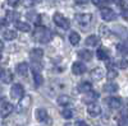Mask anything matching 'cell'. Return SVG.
Masks as SVG:
<instances>
[{
	"instance_id": "1",
	"label": "cell",
	"mask_w": 128,
	"mask_h": 126,
	"mask_svg": "<svg viewBox=\"0 0 128 126\" xmlns=\"http://www.w3.org/2000/svg\"><path fill=\"white\" fill-rule=\"evenodd\" d=\"M34 38L37 42H41V43H48V42H50L51 38H52V33L46 27L38 26V27H36L35 32H34Z\"/></svg>"
},
{
	"instance_id": "2",
	"label": "cell",
	"mask_w": 128,
	"mask_h": 126,
	"mask_svg": "<svg viewBox=\"0 0 128 126\" xmlns=\"http://www.w3.org/2000/svg\"><path fill=\"white\" fill-rule=\"evenodd\" d=\"M76 22H77V24H78L83 31H86V29L91 26L92 14H77V15H76Z\"/></svg>"
},
{
	"instance_id": "3",
	"label": "cell",
	"mask_w": 128,
	"mask_h": 126,
	"mask_svg": "<svg viewBox=\"0 0 128 126\" xmlns=\"http://www.w3.org/2000/svg\"><path fill=\"white\" fill-rule=\"evenodd\" d=\"M52 20H54V23H55L58 27H60V28H63V29H68L69 26H70L69 20L64 17L63 14H60V13H55L54 17H52Z\"/></svg>"
},
{
	"instance_id": "4",
	"label": "cell",
	"mask_w": 128,
	"mask_h": 126,
	"mask_svg": "<svg viewBox=\"0 0 128 126\" xmlns=\"http://www.w3.org/2000/svg\"><path fill=\"white\" fill-rule=\"evenodd\" d=\"M24 89L20 84H13V87L10 88V97L13 99H19L20 97H23Z\"/></svg>"
},
{
	"instance_id": "5",
	"label": "cell",
	"mask_w": 128,
	"mask_h": 126,
	"mask_svg": "<svg viewBox=\"0 0 128 126\" xmlns=\"http://www.w3.org/2000/svg\"><path fill=\"white\" fill-rule=\"evenodd\" d=\"M101 17L106 22H112V20H115L116 19V14L113 9L110 8H102L101 9Z\"/></svg>"
},
{
	"instance_id": "6",
	"label": "cell",
	"mask_w": 128,
	"mask_h": 126,
	"mask_svg": "<svg viewBox=\"0 0 128 126\" xmlns=\"http://www.w3.org/2000/svg\"><path fill=\"white\" fill-rule=\"evenodd\" d=\"M87 113L90 115L91 117H98L99 115L101 113V107L98 102H94V103H90L88 107H87Z\"/></svg>"
},
{
	"instance_id": "7",
	"label": "cell",
	"mask_w": 128,
	"mask_h": 126,
	"mask_svg": "<svg viewBox=\"0 0 128 126\" xmlns=\"http://www.w3.org/2000/svg\"><path fill=\"white\" fill-rule=\"evenodd\" d=\"M105 103H106V106H108L109 108H112V110L120 108V106H122V101L118 97H109V98H106Z\"/></svg>"
},
{
	"instance_id": "8",
	"label": "cell",
	"mask_w": 128,
	"mask_h": 126,
	"mask_svg": "<svg viewBox=\"0 0 128 126\" xmlns=\"http://www.w3.org/2000/svg\"><path fill=\"white\" fill-rule=\"evenodd\" d=\"M13 110H14V107H13L12 103L4 102V103H2V106H0V116L4 119V117L9 116V115L13 112Z\"/></svg>"
},
{
	"instance_id": "9",
	"label": "cell",
	"mask_w": 128,
	"mask_h": 126,
	"mask_svg": "<svg viewBox=\"0 0 128 126\" xmlns=\"http://www.w3.org/2000/svg\"><path fill=\"white\" fill-rule=\"evenodd\" d=\"M86 70H87V68H86V65L83 64V62H73V65H72V73L74 75H82V74H84L86 73Z\"/></svg>"
},
{
	"instance_id": "10",
	"label": "cell",
	"mask_w": 128,
	"mask_h": 126,
	"mask_svg": "<svg viewBox=\"0 0 128 126\" xmlns=\"http://www.w3.org/2000/svg\"><path fill=\"white\" fill-rule=\"evenodd\" d=\"M42 56H44V51L41 48H32L31 52H30V57H31L32 61H35V64L42 59Z\"/></svg>"
},
{
	"instance_id": "11",
	"label": "cell",
	"mask_w": 128,
	"mask_h": 126,
	"mask_svg": "<svg viewBox=\"0 0 128 126\" xmlns=\"http://www.w3.org/2000/svg\"><path fill=\"white\" fill-rule=\"evenodd\" d=\"M32 75H34V80H35L36 87L42 85V83H44V78H42V75H41L40 70H37L35 66H32Z\"/></svg>"
},
{
	"instance_id": "12",
	"label": "cell",
	"mask_w": 128,
	"mask_h": 126,
	"mask_svg": "<svg viewBox=\"0 0 128 126\" xmlns=\"http://www.w3.org/2000/svg\"><path fill=\"white\" fill-rule=\"evenodd\" d=\"M35 117H36V120H37L38 122H46L48 119H49V117H48V112H46V110H44V108L36 110Z\"/></svg>"
},
{
	"instance_id": "13",
	"label": "cell",
	"mask_w": 128,
	"mask_h": 126,
	"mask_svg": "<svg viewBox=\"0 0 128 126\" xmlns=\"http://www.w3.org/2000/svg\"><path fill=\"white\" fill-rule=\"evenodd\" d=\"M99 98V93H96V92H88L86 96H84L83 98H82V102H84V103H94V102H96V99Z\"/></svg>"
},
{
	"instance_id": "14",
	"label": "cell",
	"mask_w": 128,
	"mask_h": 126,
	"mask_svg": "<svg viewBox=\"0 0 128 126\" xmlns=\"http://www.w3.org/2000/svg\"><path fill=\"white\" fill-rule=\"evenodd\" d=\"M16 69H17L18 75H20V77H26V75H27V73H28L30 66H28L27 62H19Z\"/></svg>"
},
{
	"instance_id": "15",
	"label": "cell",
	"mask_w": 128,
	"mask_h": 126,
	"mask_svg": "<svg viewBox=\"0 0 128 126\" xmlns=\"http://www.w3.org/2000/svg\"><path fill=\"white\" fill-rule=\"evenodd\" d=\"M14 27L18 31H20V32H30V31H31V26L27 22H19V20H16Z\"/></svg>"
},
{
	"instance_id": "16",
	"label": "cell",
	"mask_w": 128,
	"mask_h": 126,
	"mask_svg": "<svg viewBox=\"0 0 128 126\" xmlns=\"http://www.w3.org/2000/svg\"><path fill=\"white\" fill-rule=\"evenodd\" d=\"M96 56H98L99 60L106 61V60H109V51L106 48H104V47H100L98 51H96Z\"/></svg>"
},
{
	"instance_id": "17",
	"label": "cell",
	"mask_w": 128,
	"mask_h": 126,
	"mask_svg": "<svg viewBox=\"0 0 128 126\" xmlns=\"http://www.w3.org/2000/svg\"><path fill=\"white\" fill-rule=\"evenodd\" d=\"M90 75H91V78H92L94 80H100V79H102V77H104V70H102L101 68H95V69L90 73Z\"/></svg>"
},
{
	"instance_id": "18",
	"label": "cell",
	"mask_w": 128,
	"mask_h": 126,
	"mask_svg": "<svg viewBox=\"0 0 128 126\" xmlns=\"http://www.w3.org/2000/svg\"><path fill=\"white\" fill-rule=\"evenodd\" d=\"M32 102V98L31 96H23V97H20V101H19V107L22 108V110H26L30 107V104Z\"/></svg>"
},
{
	"instance_id": "19",
	"label": "cell",
	"mask_w": 128,
	"mask_h": 126,
	"mask_svg": "<svg viewBox=\"0 0 128 126\" xmlns=\"http://www.w3.org/2000/svg\"><path fill=\"white\" fill-rule=\"evenodd\" d=\"M72 103V98L67 94H62V96L58 97V104L59 106H69Z\"/></svg>"
},
{
	"instance_id": "20",
	"label": "cell",
	"mask_w": 128,
	"mask_h": 126,
	"mask_svg": "<svg viewBox=\"0 0 128 126\" xmlns=\"http://www.w3.org/2000/svg\"><path fill=\"white\" fill-rule=\"evenodd\" d=\"M78 57L84 60V61H90L92 59V52L90 50H80L78 51Z\"/></svg>"
},
{
	"instance_id": "21",
	"label": "cell",
	"mask_w": 128,
	"mask_h": 126,
	"mask_svg": "<svg viewBox=\"0 0 128 126\" xmlns=\"http://www.w3.org/2000/svg\"><path fill=\"white\" fill-rule=\"evenodd\" d=\"M99 42H100L99 37H98V36H95V35H91V36H88V37L86 38V45L90 46V47L98 46V45H99Z\"/></svg>"
},
{
	"instance_id": "22",
	"label": "cell",
	"mask_w": 128,
	"mask_h": 126,
	"mask_svg": "<svg viewBox=\"0 0 128 126\" xmlns=\"http://www.w3.org/2000/svg\"><path fill=\"white\" fill-rule=\"evenodd\" d=\"M0 78H2V80H3L4 83H12V80H13V74H12V71H10V70H3Z\"/></svg>"
},
{
	"instance_id": "23",
	"label": "cell",
	"mask_w": 128,
	"mask_h": 126,
	"mask_svg": "<svg viewBox=\"0 0 128 126\" xmlns=\"http://www.w3.org/2000/svg\"><path fill=\"white\" fill-rule=\"evenodd\" d=\"M91 88H92V85H91V83H88V82H81L78 84V90L81 93H88L91 90Z\"/></svg>"
},
{
	"instance_id": "24",
	"label": "cell",
	"mask_w": 128,
	"mask_h": 126,
	"mask_svg": "<svg viewBox=\"0 0 128 126\" xmlns=\"http://www.w3.org/2000/svg\"><path fill=\"white\" fill-rule=\"evenodd\" d=\"M118 85H116L115 83H108V84H105V85L102 87V90L106 92V93H115L116 90H118Z\"/></svg>"
},
{
	"instance_id": "25",
	"label": "cell",
	"mask_w": 128,
	"mask_h": 126,
	"mask_svg": "<svg viewBox=\"0 0 128 126\" xmlns=\"http://www.w3.org/2000/svg\"><path fill=\"white\" fill-rule=\"evenodd\" d=\"M3 37L6 40V41H12L14 38H17V32L13 29H6L3 32Z\"/></svg>"
},
{
	"instance_id": "26",
	"label": "cell",
	"mask_w": 128,
	"mask_h": 126,
	"mask_svg": "<svg viewBox=\"0 0 128 126\" xmlns=\"http://www.w3.org/2000/svg\"><path fill=\"white\" fill-rule=\"evenodd\" d=\"M80 40H81V37H80V35H78L77 32H72V33L69 35V42H70L73 46L78 45V43H80Z\"/></svg>"
},
{
	"instance_id": "27",
	"label": "cell",
	"mask_w": 128,
	"mask_h": 126,
	"mask_svg": "<svg viewBox=\"0 0 128 126\" xmlns=\"http://www.w3.org/2000/svg\"><path fill=\"white\" fill-rule=\"evenodd\" d=\"M62 116H63V119H66V120H70L74 116V111L70 110V108H66V110L62 111Z\"/></svg>"
},
{
	"instance_id": "28",
	"label": "cell",
	"mask_w": 128,
	"mask_h": 126,
	"mask_svg": "<svg viewBox=\"0 0 128 126\" xmlns=\"http://www.w3.org/2000/svg\"><path fill=\"white\" fill-rule=\"evenodd\" d=\"M116 48H118V51L120 52V54L126 55V52H127V45H126V42H120V43L116 46Z\"/></svg>"
},
{
	"instance_id": "29",
	"label": "cell",
	"mask_w": 128,
	"mask_h": 126,
	"mask_svg": "<svg viewBox=\"0 0 128 126\" xmlns=\"http://www.w3.org/2000/svg\"><path fill=\"white\" fill-rule=\"evenodd\" d=\"M116 77H118V73H116L114 69H109V71H108V79H115Z\"/></svg>"
},
{
	"instance_id": "30",
	"label": "cell",
	"mask_w": 128,
	"mask_h": 126,
	"mask_svg": "<svg viewBox=\"0 0 128 126\" xmlns=\"http://www.w3.org/2000/svg\"><path fill=\"white\" fill-rule=\"evenodd\" d=\"M118 125H119V126H127V116H126V113H123L122 117H119Z\"/></svg>"
},
{
	"instance_id": "31",
	"label": "cell",
	"mask_w": 128,
	"mask_h": 126,
	"mask_svg": "<svg viewBox=\"0 0 128 126\" xmlns=\"http://www.w3.org/2000/svg\"><path fill=\"white\" fill-rule=\"evenodd\" d=\"M100 35L104 36V37H106V36L109 35V28L106 27V26H101L100 27Z\"/></svg>"
},
{
	"instance_id": "32",
	"label": "cell",
	"mask_w": 128,
	"mask_h": 126,
	"mask_svg": "<svg viewBox=\"0 0 128 126\" xmlns=\"http://www.w3.org/2000/svg\"><path fill=\"white\" fill-rule=\"evenodd\" d=\"M28 18H31V20H32V22H35L36 24L40 22V15H38V14H32V13H30V14H28Z\"/></svg>"
},
{
	"instance_id": "33",
	"label": "cell",
	"mask_w": 128,
	"mask_h": 126,
	"mask_svg": "<svg viewBox=\"0 0 128 126\" xmlns=\"http://www.w3.org/2000/svg\"><path fill=\"white\" fill-rule=\"evenodd\" d=\"M17 17H18V14H16L14 12H9V13H8V15H6V19H8V20H10V22H13V20H16V19H17Z\"/></svg>"
},
{
	"instance_id": "34",
	"label": "cell",
	"mask_w": 128,
	"mask_h": 126,
	"mask_svg": "<svg viewBox=\"0 0 128 126\" xmlns=\"http://www.w3.org/2000/svg\"><path fill=\"white\" fill-rule=\"evenodd\" d=\"M41 0H24V5L26 6H32V5H35L36 3H40Z\"/></svg>"
},
{
	"instance_id": "35",
	"label": "cell",
	"mask_w": 128,
	"mask_h": 126,
	"mask_svg": "<svg viewBox=\"0 0 128 126\" xmlns=\"http://www.w3.org/2000/svg\"><path fill=\"white\" fill-rule=\"evenodd\" d=\"M6 3L9 6H17L19 4V0H6Z\"/></svg>"
},
{
	"instance_id": "36",
	"label": "cell",
	"mask_w": 128,
	"mask_h": 126,
	"mask_svg": "<svg viewBox=\"0 0 128 126\" xmlns=\"http://www.w3.org/2000/svg\"><path fill=\"white\" fill-rule=\"evenodd\" d=\"M118 65H119L120 69H126V68H127V61H126V60H120Z\"/></svg>"
},
{
	"instance_id": "37",
	"label": "cell",
	"mask_w": 128,
	"mask_h": 126,
	"mask_svg": "<svg viewBox=\"0 0 128 126\" xmlns=\"http://www.w3.org/2000/svg\"><path fill=\"white\" fill-rule=\"evenodd\" d=\"M74 126H88V124H86L84 121H77Z\"/></svg>"
},
{
	"instance_id": "38",
	"label": "cell",
	"mask_w": 128,
	"mask_h": 126,
	"mask_svg": "<svg viewBox=\"0 0 128 126\" xmlns=\"http://www.w3.org/2000/svg\"><path fill=\"white\" fill-rule=\"evenodd\" d=\"M92 3L95 5H101L102 3H105V0H92Z\"/></svg>"
},
{
	"instance_id": "39",
	"label": "cell",
	"mask_w": 128,
	"mask_h": 126,
	"mask_svg": "<svg viewBox=\"0 0 128 126\" xmlns=\"http://www.w3.org/2000/svg\"><path fill=\"white\" fill-rule=\"evenodd\" d=\"M76 3L77 4H87L88 0H76Z\"/></svg>"
},
{
	"instance_id": "40",
	"label": "cell",
	"mask_w": 128,
	"mask_h": 126,
	"mask_svg": "<svg viewBox=\"0 0 128 126\" xmlns=\"http://www.w3.org/2000/svg\"><path fill=\"white\" fill-rule=\"evenodd\" d=\"M4 50V42L2 41V40H0V52H2Z\"/></svg>"
},
{
	"instance_id": "41",
	"label": "cell",
	"mask_w": 128,
	"mask_h": 126,
	"mask_svg": "<svg viewBox=\"0 0 128 126\" xmlns=\"http://www.w3.org/2000/svg\"><path fill=\"white\" fill-rule=\"evenodd\" d=\"M114 1H116V0H105V3H114Z\"/></svg>"
},
{
	"instance_id": "42",
	"label": "cell",
	"mask_w": 128,
	"mask_h": 126,
	"mask_svg": "<svg viewBox=\"0 0 128 126\" xmlns=\"http://www.w3.org/2000/svg\"><path fill=\"white\" fill-rule=\"evenodd\" d=\"M2 73H3V69H2V68H0V75H2Z\"/></svg>"
},
{
	"instance_id": "43",
	"label": "cell",
	"mask_w": 128,
	"mask_h": 126,
	"mask_svg": "<svg viewBox=\"0 0 128 126\" xmlns=\"http://www.w3.org/2000/svg\"><path fill=\"white\" fill-rule=\"evenodd\" d=\"M0 60H2V54H0Z\"/></svg>"
}]
</instances>
